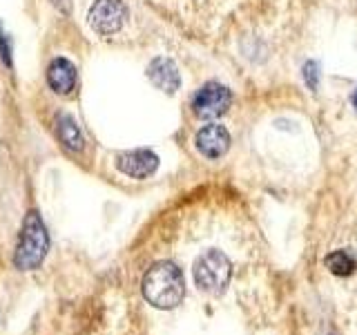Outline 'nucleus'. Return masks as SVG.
<instances>
[{
  "label": "nucleus",
  "mask_w": 357,
  "mask_h": 335,
  "mask_svg": "<svg viewBox=\"0 0 357 335\" xmlns=\"http://www.w3.org/2000/svg\"><path fill=\"white\" fill-rule=\"evenodd\" d=\"M143 297L154 308H176L185 297V279L174 262H156L143 275Z\"/></svg>",
  "instance_id": "f257e3e1"
},
{
  "label": "nucleus",
  "mask_w": 357,
  "mask_h": 335,
  "mask_svg": "<svg viewBox=\"0 0 357 335\" xmlns=\"http://www.w3.org/2000/svg\"><path fill=\"white\" fill-rule=\"evenodd\" d=\"M47 251H50V234L45 230L40 215L36 210H31L27 212L25 221H22V230L14 253V266L18 271H36L43 264Z\"/></svg>",
  "instance_id": "f03ea898"
},
{
  "label": "nucleus",
  "mask_w": 357,
  "mask_h": 335,
  "mask_svg": "<svg viewBox=\"0 0 357 335\" xmlns=\"http://www.w3.org/2000/svg\"><path fill=\"white\" fill-rule=\"evenodd\" d=\"M192 273H195V284L199 290H204L208 295H219L226 290L230 282L232 264L221 251L210 248L197 257Z\"/></svg>",
  "instance_id": "7ed1b4c3"
},
{
  "label": "nucleus",
  "mask_w": 357,
  "mask_h": 335,
  "mask_svg": "<svg viewBox=\"0 0 357 335\" xmlns=\"http://www.w3.org/2000/svg\"><path fill=\"white\" fill-rule=\"evenodd\" d=\"M232 105V92L217 81H210L192 98V112L199 119H217Z\"/></svg>",
  "instance_id": "20e7f679"
},
{
  "label": "nucleus",
  "mask_w": 357,
  "mask_h": 335,
  "mask_svg": "<svg viewBox=\"0 0 357 335\" xmlns=\"http://www.w3.org/2000/svg\"><path fill=\"white\" fill-rule=\"evenodd\" d=\"M89 27H92L100 36H112V34L121 31L128 18V7L123 0H96L89 9Z\"/></svg>",
  "instance_id": "39448f33"
},
{
  "label": "nucleus",
  "mask_w": 357,
  "mask_h": 335,
  "mask_svg": "<svg viewBox=\"0 0 357 335\" xmlns=\"http://www.w3.org/2000/svg\"><path fill=\"white\" fill-rule=\"evenodd\" d=\"M116 168L132 179H148L150 174L156 172L159 168V156L152 150H130V152H121L116 156Z\"/></svg>",
  "instance_id": "423d86ee"
},
{
  "label": "nucleus",
  "mask_w": 357,
  "mask_h": 335,
  "mask_svg": "<svg viewBox=\"0 0 357 335\" xmlns=\"http://www.w3.org/2000/svg\"><path fill=\"white\" fill-rule=\"evenodd\" d=\"M195 145L208 159H219L230 148V132L219 123H210V126H204L197 132Z\"/></svg>",
  "instance_id": "0eeeda50"
},
{
  "label": "nucleus",
  "mask_w": 357,
  "mask_h": 335,
  "mask_svg": "<svg viewBox=\"0 0 357 335\" xmlns=\"http://www.w3.org/2000/svg\"><path fill=\"white\" fill-rule=\"evenodd\" d=\"M148 78L156 89H161L165 94H174L178 85H181V76H178V67L174 61L159 56L148 65Z\"/></svg>",
  "instance_id": "6e6552de"
},
{
  "label": "nucleus",
  "mask_w": 357,
  "mask_h": 335,
  "mask_svg": "<svg viewBox=\"0 0 357 335\" xmlns=\"http://www.w3.org/2000/svg\"><path fill=\"white\" fill-rule=\"evenodd\" d=\"M47 83L54 92L59 94H72L76 87V67L67 59H54L47 67Z\"/></svg>",
  "instance_id": "1a4fd4ad"
},
{
  "label": "nucleus",
  "mask_w": 357,
  "mask_h": 335,
  "mask_svg": "<svg viewBox=\"0 0 357 335\" xmlns=\"http://www.w3.org/2000/svg\"><path fill=\"white\" fill-rule=\"evenodd\" d=\"M326 268L337 277H346V275H353L355 268H357V262L355 257L349 253V251H333L331 255H326V260H324Z\"/></svg>",
  "instance_id": "9d476101"
},
{
  "label": "nucleus",
  "mask_w": 357,
  "mask_h": 335,
  "mask_svg": "<svg viewBox=\"0 0 357 335\" xmlns=\"http://www.w3.org/2000/svg\"><path fill=\"white\" fill-rule=\"evenodd\" d=\"M59 139L65 143V148L70 150H81L83 148V134L78 130V126L74 123L72 117H61L59 119Z\"/></svg>",
  "instance_id": "9b49d317"
},
{
  "label": "nucleus",
  "mask_w": 357,
  "mask_h": 335,
  "mask_svg": "<svg viewBox=\"0 0 357 335\" xmlns=\"http://www.w3.org/2000/svg\"><path fill=\"white\" fill-rule=\"evenodd\" d=\"M304 78H306V83L310 89H317L319 85V65L315 61H308L304 65Z\"/></svg>",
  "instance_id": "f8f14e48"
},
{
  "label": "nucleus",
  "mask_w": 357,
  "mask_h": 335,
  "mask_svg": "<svg viewBox=\"0 0 357 335\" xmlns=\"http://www.w3.org/2000/svg\"><path fill=\"white\" fill-rule=\"evenodd\" d=\"M0 54H3L5 65H11V45H9V38L3 31V27H0Z\"/></svg>",
  "instance_id": "ddd939ff"
},
{
  "label": "nucleus",
  "mask_w": 357,
  "mask_h": 335,
  "mask_svg": "<svg viewBox=\"0 0 357 335\" xmlns=\"http://www.w3.org/2000/svg\"><path fill=\"white\" fill-rule=\"evenodd\" d=\"M353 107L357 110V89H355V94H353Z\"/></svg>",
  "instance_id": "4468645a"
}]
</instances>
